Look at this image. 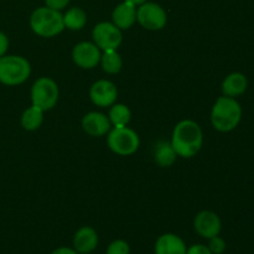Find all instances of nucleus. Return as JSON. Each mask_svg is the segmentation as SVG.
Instances as JSON below:
<instances>
[{
	"label": "nucleus",
	"mask_w": 254,
	"mask_h": 254,
	"mask_svg": "<svg viewBox=\"0 0 254 254\" xmlns=\"http://www.w3.org/2000/svg\"><path fill=\"white\" fill-rule=\"evenodd\" d=\"M170 143L178 156L190 159L202 148V130L196 122L190 119L181 121L174 128Z\"/></svg>",
	"instance_id": "nucleus-1"
},
{
	"label": "nucleus",
	"mask_w": 254,
	"mask_h": 254,
	"mask_svg": "<svg viewBox=\"0 0 254 254\" xmlns=\"http://www.w3.org/2000/svg\"><path fill=\"white\" fill-rule=\"evenodd\" d=\"M242 107L236 98L222 96L217 98L211 111V123L217 131L228 133L240 126Z\"/></svg>",
	"instance_id": "nucleus-2"
},
{
	"label": "nucleus",
	"mask_w": 254,
	"mask_h": 254,
	"mask_svg": "<svg viewBox=\"0 0 254 254\" xmlns=\"http://www.w3.org/2000/svg\"><path fill=\"white\" fill-rule=\"evenodd\" d=\"M30 27L39 36L54 37L64 30V15L47 6L37 7L30 16Z\"/></svg>",
	"instance_id": "nucleus-3"
},
{
	"label": "nucleus",
	"mask_w": 254,
	"mask_h": 254,
	"mask_svg": "<svg viewBox=\"0 0 254 254\" xmlns=\"http://www.w3.org/2000/svg\"><path fill=\"white\" fill-rule=\"evenodd\" d=\"M31 73V64L25 57L4 55L0 57V83L14 87L22 84Z\"/></svg>",
	"instance_id": "nucleus-4"
},
{
	"label": "nucleus",
	"mask_w": 254,
	"mask_h": 254,
	"mask_svg": "<svg viewBox=\"0 0 254 254\" xmlns=\"http://www.w3.org/2000/svg\"><path fill=\"white\" fill-rule=\"evenodd\" d=\"M60 91L56 82L50 77H40L31 87L32 106L46 112L54 108L59 101Z\"/></svg>",
	"instance_id": "nucleus-5"
},
{
	"label": "nucleus",
	"mask_w": 254,
	"mask_h": 254,
	"mask_svg": "<svg viewBox=\"0 0 254 254\" xmlns=\"http://www.w3.org/2000/svg\"><path fill=\"white\" fill-rule=\"evenodd\" d=\"M107 143L113 153L122 156L131 155L140 145L139 135L128 127H119L109 130Z\"/></svg>",
	"instance_id": "nucleus-6"
},
{
	"label": "nucleus",
	"mask_w": 254,
	"mask_h": 254,
	"mask_svg": "<svg viewBox=\"0 0 254 254\" xmlns=\"http://www.w3.org/2000/svg\"><path fill=\"white\" fill-rule=\"evenodd\" d=\"M136 21L144 29L158 31L165 27L168 14L161 5L153 1H145L136 7Z\"/></svg>",
	"instance_id": "nucleus-7"
},
{
	"label": "nucleus",
	"mask_w": 254,
	"mask_h": 254,
	"mask_svg": "<svg viewBox=\"0 0 254 254\" xmlns=\"http://www.w3.org/2000/svg\"><path fill=\"white\" fill-rule=\"evenodd\" d=\"M93 42L101 51L117 50L122 44V30H119L113 22L103 21L97 24L92 31Z\"/></svg>",
	"instance_id": "nucleus-8"
},
{
	"label": "nucleus",
	"mask_w": 254,
	"mask_h": 254,
	"mask_svg": "<svg viewBox=\"0 0 254 254\" xmlns=\"http://www.w3.org/2000/svg\"><path fill=\"white\" fill-rule=\"evenodd\" d=\"M101 50L94 42H79L72 50V60L83 69H92L101 62Z\"/></svg>",
	"instance_id": "nucleus-9"
},
{
	"label": "nucleus",
	"mask_w": 254,
	"mask_h": 254,
	"mask_svg": "<svg viewBox=\"0 0 254 254\" xmlns=\"http://www.w3.org/2000/svg\"><path fill=\"white\" fill-rule=\"evenodd\" d=\"M193 228L200 237L205 240L218 236L222 230V222L220 216L213 211H201L193 220Z\"/></svg>",
	"instance_id": "nucleus-10"
},
{
	"label": "nucleus",
	"mask_w": 254,
	"mask_h": 254,
	"mask_svg": "<svg viewBox=\"0 0 254 254\" xmlns=\"http://www.w3.org/2000/svg\"><path fill=\"white\" fill-rule=\"evenodd\" d=\"M89 97L93 104L101 108H107L116 103L118 97V89L113 82L108 79H99L92 84L89 89Z\"/></svg>",
	"instance_id": "nucleus-11"
},
{
	"label": "nucleus",
	"mask_w": 254,
	"mask_h": 254,
	"mask_svg": "<svg viewBox=\"0 0 254 254\" xmlns=\"http://www.w3.org/2000/svg\"><path fill=\"white\" fill-rule=\"evenodd\" d=\"M73 250L79 254L92 253L99 243L97 231L91 226H83L73 236Z\"/></svg>",
	"instance_id": "nucleus-12"
},
{
	"label": "nucleus",
	"mask_w": 254,
	"mask_h": 254,
	"mask_svg": "<svg viewBox=\"0 0 254 254\" xmlns=\"http://www.w3.org/2000/svg\"><path fill=\"white\" fill-rule=\"evenodd\" d=\"M109 118L99 112H89L82 119V128L91 136H103L111 130Z\"/></svg>",
	"instance_id": "nucleus-13"
},
{
	"label": "nucleus",
	"mask_w": 254,
	"mask_h": 254,
	"mask_svg": "<svg viewBox=\"0 0 254 254\" xmlns=\"http://www.w3.org/2000/svg\"><path fill=\"white\" fill-rule=\"evenodd\" d=\"M136 21V5L131 2L123 1L114 7L112 12V22L119 30H128L135 24Z\"/></svg>",
	"instance_id": "nucleus-14"
},
{
	"label": "nucleus",
	"mask_w": 254,
	"mask_h": 254,
	"mask_svg": "<svg viewBox=\"0 0 254 254\" xmlns=\"http://www.w3.org/2000/svg\"><path fill=\"white\" fill-rule=\"evenodd\" d=\"M186 243L175 233H164L159 236L154 246L155 254H186Z\"/></svg>",
	"instance_id": "nucleus-15"
},
{
	"label": "nucleus",
	"mask_w": 254,
	"mask_h": 254,
	"mask_svg": "<svg viewBox=\"0 0 254 254\" xmlns=\"http://www.w3.org/2000/svg\"><path fill=\"white\" fill-rule=\"evenodd\" d=\"M248 88V78L242 72H232L228 76L225 77L222 81V89L223 96L231 97V98H237L242 96Z\"/></svg>",
	"instance_id": "nucleus-16"
},
{
	"label": "nucleus",
	"mask_w": 254,
	"mask_h": 254,
	"mask_svg": "<svg viewBox=\"0 0 254 254\" xmlns=\"http://www.w3.org/2000/svg\"><path fill=\"white\" fill-rule=\"evenodd\" d=\"M178 154L174 150L170 141H158L155 145V151H154V158L155 163L160 168H170L176 161Z\"/></svg>",
	"instance_id": "nucleus-17"
},
{
	"label": "nucleus",
	"mask_w": 254,
	"mask_h": 254,
	"mask_svg": "<svg viewBox=\"0 0 254 254\" xmlns=\"http://www.w3.org/2000/svg\"><path fill=\"white\" fill-rule=\"evenodd\" d=\"M64 15V29L71 31H79L87 24V12L78 6L69 7Z\"/></svg>",
	"instance_id": "nucleus-18"
},
{
	"label": "nucleus",
	"mask_w": 254,
	"mask_h": 254,
	"mask_svg": "<svg viewBox=\"0 0 254 254\" xmlns=\"http://www.w3.org/2000/svg\"><path fill=\"white\" fill-rule=\"evenodd\" d=\"M44 122V111L36 106H31L21 114V126L25 130L34 131L41 127Z\"/></svg>",
	"instance_id": "nucleus-19"
},
{
	"label": "nucleus",
	"mask_w": 254,
	"mask_h": 254,
	"mask_svg": "<svg viewBox=\"0 0 254 254\" xmlns=\"http://www.w3.org/2000/svg\"><path fill=\"white\" fill-rule=\"evenodd\" d=\"M108 118L111 124L114 126V128L127 127L129 122H130L131 112L126 104L114 103L113 106H111V109H109Z\"/></svg>",
	"instance_id": "nucleus-20"
},
{
	"label": "nucleus",
	"mask_w": 254,
	"mask_h": 254,
	"mask_svg": "<svg viewBox=\"0 0 254 254\" xmlns=\"http://www.w3.org/2000/svg\"><path fill=\"white\" fill-rule=\"evenodd\" d=\"M101 64L104 72L111 74H116L121 72L123 67V60L121 55L117 52V50H109V51H103L101 56Z\"/></svg>",
	"instance_id": "nucleus-21"
},
{
	"label": "nucleus",
	"mask_w": 254,
	"mask_h": 254,
	"mask_svg": "<svg viewBox=\"0 0 254 254\" xmlns=\"http://www.w3.org/2000/svg\"><path fill=\"white\" fill-rule=\"evenodd\" d=\"M106 254H130V246L124 240H114L107 247Z\"/></svg>",
	"instance_id": "nucleus-22"
},
{
	"label": "nucleus",
	"mask_w": 254,
	"mask_h": 254,
	"mask_svg": "<svg viewBox=\"0 0 254 254\" xmlns=\"http://www.w3.org/2000/svg\"><path fill=\"white\" fill-rule=\"evenodd\" d=\"M207 247L212 254H223L225 253L226 248H227V243H226V241L218 235L208 240Z\"/></svg>",
	"instance_id": "nucleus-23"
},
{
	"label": "nucleus",
	"mask_w": 254,
	"mask_h": 254,
	"mask_svg": "<svg viewBox=\"0 0 254 254\" xmlns=\"http://www.w3.org/2000/svg\"><path fill=\"white\" fill-rule=\"evenodd\" d=\"M69 1L71 0H45V6L57 10V11H61V10L66 9Z\"/></svg>",
	"instance_id": "nucleus-24"
},
{
	"label": "nucleus",
	"mask_w": 254,
	"mask_h": 254,
	"mask_svg": "<svg viewBox=\"0 0 254 254\" xmlns=\"http://www.w3.org/2000/svg\"><path fill=\"white\" fill-rule=\"evenodd\" d=\"M186 254H212L206 245H193L188 248Z\"/></svg>",
	"instance_id": "nucleus-25"
},
{
	"label": "nucleus",
	"mask_w": 254,
	"mask_h": 254,
	"mask_svg": "<svg viewBox=\"0 0 254 254\" xmlns=\"http://www.w3.org/2000/svg\"><path fill=\"white\" fill-rule=\"evenodd\" d=\"M9 45H10L9 37L6 36V34L0 31V57L6 55L7 50H9Z\"/></svg>",
	"instance_id": "nucleus-26"
},
{
	"label": "nucleus",
	"mask_w": 254,
	"mask_h": 254,
	"mask_svg": "<svg viewBox=\"0 0 254 254\" xmlns=\"http://www.w3.org/2000/svg\"><path fill=\"white\" fill-rule=\"evenodd\" d=\"M50 254H79L77 253L73 248H69V247H59L56 250L52 251Z\"/></svg>",
	"instance_id": "nucleus-27"
},
{
	"label": "nucleus",
	"mask_w": 254,
	"mask_h": 254,
	"mask_svg": "<svg viewBox=\"0 0 254 254\" xmlns=\"http://www.w3.org/2000/svg\"><path fill=\"white\" fill-rule=\"evenodd\" d=\"M126 1H129V2H131V4H134V5H136V6H139V5L144 4V2L148 1V0H126Z\"/></svg>",
	"instance_id": "nucleus-28"
},
{
	"label": "nucleus",
	"mask_w": 254,
	"mask_h": 254,
	"mask_svg": "<svg viewBox=\"0 0 254 254\" xmlns=\"http://www.w3.org/2000/svg\"><path fill=\"white\" fill-rule=\"evenodd\" d=\"M86 254H92V253H86Z\"/></svg>",
	"instance_id": "nucleus-29"
}]
</instances>
